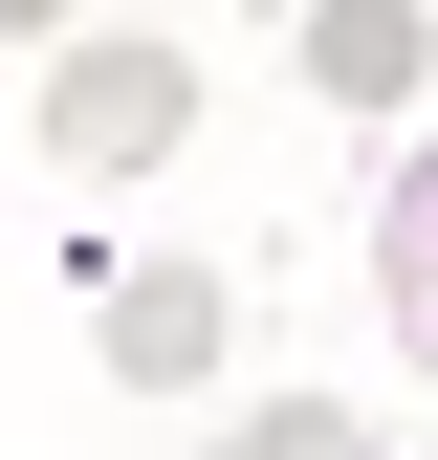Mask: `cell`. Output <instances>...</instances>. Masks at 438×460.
I'll use <instances>...</instances> for the list:
<instances>
[{
	"label": "cell",
	"instance_id": "2",
	"mask_svg": "<svg viewBox=\"0 0 438 460\" xmlns=\"http://www.w3.org/2000/svg\"><path fill=\"white\" fill-rule=\"evenodd\" d=\"M307 88H328V110H372V132H395V110L438 88V0H307Z\"/></svg>",
	"mask_w": 438,
	"mask_h": 460
},
{
	"label": "cell",
	"instance_id": "4",
	"mask_svg": "<svg viewBox=\"0 0 438 460\" xmlns=\"http://www.w3.org/2000/svg\"><path fill=\"white\" fill-rule=\"evenodd\" d=\"M372 307H395V351H438V132L395 154V198H372Z\"/></svg>",
	"mask_w": 438,
	"mask_h": 460
},
{
	"label": "cell",
	"instance_id": "1",
	"mask_svg": "<svg viewBox=\"0 0 438 460\" xmlns=\"http://www.w3.org/2000/svg\"><path fill=\"white\" fill-rule=\"evenodd\" d=\"M197 132V44H153V22H44V176H153V154Z\"/></svg>",
	"mask_w": 438,
	"mask_h": 460
},
{
	"label": "cell",
	"instance_id": "6",
	"mask_svg": "<svg viewBox=\"0 0 438 460\" xmlns=\"http://www.w3.org/2000/svg\"><path fill=\"white\" fill-rule=\"evenodd\" d=\"M416 373H438V351H416Z\"/></svg>",
	"mask_w": 438,
	"mask_h": 460
},
{
	"label": "cell",
	"instance_id": "3",
	"mask_svg": "<svg viewBox=\"0 0 438 460\" xmlns=\"http://www.w3.org/2000/svg\"><path fill=\"white\" fill-rule=\"evenodd\" d=\"M110 373H132V394H197L219 373V285L197 263H132V285H110Z\"/></svg>",
	"mask_w": 438,
	"mask_h": 460
},
{
	"label": "cell",
	"instance_id": "5",
	"mask_svg": "<svg viewBox=\"0 0 438 460\" xmlns=\"http://www.w3.org/2000/svg\"><path fill=\"white\" fill-rule=\"evenodd\" d=\"M44 22H88V0H0V44H44Z\"/></svg>",
	"mask_w": 438,
	"mask_h": 460
}]
</instances>
